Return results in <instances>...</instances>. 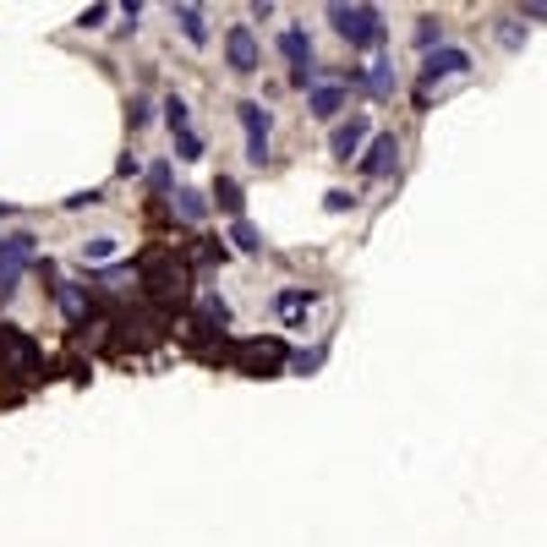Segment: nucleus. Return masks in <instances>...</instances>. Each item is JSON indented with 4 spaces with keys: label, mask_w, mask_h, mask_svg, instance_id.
<instances>
[{
    "label": "nucleus",
    "mask_w": 547,
    "mask_h": 547,
    "mask_svg": "<svg viewBox=\"0 0 547 547\" xmlns=\"http://www.w3.org/2000/svg\"><path fill=\"white\" fill-rule=\"evenodd\" d=\"M280 55L296 66V72H307V66H312V39H307L301 28H285V33H280Z\"/></svg>",
    "instance_id": "10"
},
{
    "label": "nucleus",
    "mask_w": 547,
    "mask_h": 547,
    "mask_svg": "<svg viewBox=\"0 0 547 547\" xmlns=\"http://www.w3.org/2000/svg\"><path fill=\"white\" fill-rule=\"evenodd\" d=\"M175 154H181V159H202V137H197V131H181V137H175Z\"/></svg>",
    "instance_id": "20"
},
{
    "label": "nucleus",
    "mask_w": 547,
    "mask_h": 547,
    "mask_svg": "<svg viewBox=\"0 0 547 547\" xmlns=\"http://www.w3.org/2000/svg\"><path fill=\"white\" fill-rule=\"evenodd\" d=\"M307 110H312L318 121H328V115H339V110H345V88H339V83H328V88H318Z\"/></svg>",
    "instance_id": "12"
},
{
    "label": "nucleus",
    "mask_w": 547,
    "mask_h": 547,
    "mask_svg": "<svg viewBox=\"0 0 547 547\" xmlns=\"http://www.w3.org/2000/svg\"><path fill=\"white\" fill-rule=\"evenodd\" d=\"M28 263H33V236L28 230H17V236L0 241V296H17Z\"/></svg>",
    "instance_id": "4"
},
{
    "label": "nucleus",
    "mask_w": 547,
    "mask_h": 547,
    "mask_svg": "<svg viewBox=\"0 0 547 547\" xmlns=\"http://www.w3.org/2000/svg\"><path fill=\"white\" fill-rule=\"evenodd\" d=\"M230 356H236V367L247 378H274V372L285 367V345H280V339H241Z\"/></svg>",
    "instance_id": "3"
},
{
    "label": "nucleus",
    "mask_w": 547,
    "mask_h": 547,
    "mask_svg": "<svg viewBox=\"0 0 547 547\" xmlns=\"http://www.w3.org/2000/svg\"><path fill=\"white\" fill-rule=\"evenodd\" d=\"M236 115H241V126H247V159L263 165V159H268V110H263L257 99H241Z\"/></svg>",
    "instance_id": "6"
},
{
    "label": "nucleus",
    "mask_w": 547,
    "mask_h": 547,
    "mask_svg": "<svg viewBox=\"0 0 547 547\" xmlns=\"http://www.w3.org/2000/svg\"><path fill=\"white\" fill-rule=\"evenodd\" d=\"M214 197H220V209H225V214H236V220H241V202H247V192H241L236 181H225V175H220V181H214Z\"/></svg>",
    "instance_id": "15"
},
{
    "label": "nucleus",
    "mask_w": 547,
    "mask_h": 547,
    "mask_svg": "<svg viewBox=\"0 0 547 547\" xmlns=\"http://www.w3.org/2000/svg\"><path fill=\"white\" fill-rule=\"evenodd\" d=\"M394 154H399V143H394V137H378V143H372V154L362 159V170H367V175H389V170H394Z\"/></svg>",
    "instance_id": "11"
},
{
    "label": "nucleus",
    "mask_w": 547,
    "mask_h": 547,
    "mask_svg": "<svg viewBox=\"0 0 547 547\" xmlns=\"http://www.w3.org/2000/svg\"><path fill=\"white\" fill-rule=\"evenodd\" d=\"M55 301H60V312L72 318V323H83V318H88V296H83L77 285H55Z\"/></svg>",
    "instance_id": "13"
},
{
    "label": "nucleus",
    "mask_w": 547,
    "mask_h": 547,
    "mask_svg": "<svg viewBox=\"0 0 547 547\" xmlns=\"http://www.w3.org/2000/svg\"><path fill=\"white\" fill-rule=\"evenodd\" d=\"M498 39H504V44H509V49H520V39H525V33H520V28H515V22H498Z\"/></svg>",
    "instance_id": "22"
},
{
    "label": "nucleus",
    "mask_w": 547,
    "mask_h": 547,
    "mask_svg": "<svg viewBox=\"0 0 547 547\" xmlns=\"http://www.w3.org/2000/svg\"><path fill=\"white\" fill-rule=\"evenodd\" d=\"M143 280H148V291L159 301H186V263H170L165 252H154L143 263Z\"/></svg>",
    "instance_id": "5"
},
{
    "label": "nucleus",
    "mask_w": 547,
    "mask_h": 547,
    "mask_svg": "<svg viewBox=\"0 0 547 547\" xmlns=\"http://www.w3.org/2000/svg\"><path fill=\"white\" fill-rule=\"evenodd\" d=\"M225 60H230V72H241V77H252L257 66H263V49H257L252 28H230L225 33Z\"/></svg>",
    "instance_id": "7"
},
{
    "label": "nucleus",
    "mask_w": 547,
    "mask_h": 547,
    "mask_svg": "<svg viewBox=\"0 0 547 547\" xmlns=\"http://www.w3.org/2000/svg\"><path fill=\"white\" fill-rule=\"evenodd\" d=\"M230 241H236L241 252H257V247H263V241H257V230H252L247 220H236V225H230Z\"/></svg>",
    "instance_id": "19"
},
{
    "label": "nucleus",
    "mask_w": 547,
    "mask_h": 547,
    "mask_svg": "<svg viewBox=\"0 0 547 547\" xmlns=\"http://www.w3.org/2000/svg\"><path fill=\"white\" fill-rule=\"evenodd\" d=\"M39 367H44V356H39L33 339H28L17 323H0V372L17 378V383H33Z\"/></svg>",
    "instance_id": "1"
},
{
    "label": "nucleus",
    "mask_w": 547,
    "mask_h": 547,
    "mask_svg": "<svg viewBox=\"0 0 547 547\" xmlns=\"http://www.w3.org/2000/svg\"><path fill=\"white\" fill-rule=\"evenodd\" d=\"M318 362H323V351H301V356H296V367H301V372H312Z\"/></svg>",
    "instance_id": "23"
},
{
    "label": "nucleus",
    "mask_w": 547,
    "mask_h": 547,
    "mask_svg": "<svg viewBox=\"0 0 547 547\" xmlns=\"http://www.w3.org/2000/svg\"><path fill=\"white\" fill-rule=\"evenodd\" d=\"M165 121H170V131H175V137H181V131H192V115H186V104H181V99H170V104H165Z\"/></svg>",
    "instance_id": "18"
},
{
    "label": "nucleus",
    "mask_w": 547,
    "mask_h": 547,
    "mask_svg": "<svg viewBox=\"0 0 547 547\" xmlns=\"http://www.w3.org/2000/svg\"><path fill=\"white\" fill-rule=\"evenodd\" d=\"M274 307H280V318H301V312L312 307V296H307V291H285V296L274 301Z\"/></svg>",
    "instance_id": "17"
},
{
    "label": "nucleus",
    "mask_w": 547,
    "mask_h": 547,
    "mask_svg": "<svg viewBox=\"0 0 547 547\" xmlns=\"http://www.w3.org/2000/svg\"><path fill=\"white\" fill-rule=\"evenodd\" d=\"M175 22H181V33H186L192 44L209 39V28H202V12H197V6H175Z\"/></svg>",
    "instance_id": "16"
},
{
    "label": "nucleus",
    "mask_w": 547,
    "mask_h": 547,
    "mask_svg": "<svg viewBox=\"0 0 547 547\" xmlns=\"http://www.w3.org/2000/svg\"><path fill=\"white\" fill-rule=\"evenodd\" d=\"M328 22L345 33L356 49H372V44H383V17L372 12V6H328Z\"/></svg>",
    "instance_id": "2"
},
{
    "label": "nucleus",
    "mask_w": 547,
    "mask_h": 547,
    "mask_svg": "<svg viewBox=\"0 0 547 547\" xmlns=\"http://www.w3.org/2000/svg\"><path fill=\"white\" fill-rule=\"evenodd\" d=\"M110 252H115V236H94V241H83V257H94V263L110 257Z\"/></svg>",
    "instance_id": "21"
},
{
    "label": "nucleus",
    "mask_w": 547,
    "mask_h": 547,
    "mask_svg": "<svg viewBox=\"0 0 547 547\" xmlns=\"http://www.w3.org/2000/svg\"><path fill=\"white\" fill-rule=\"evenodd\" d=\"M175 214L197 225L202 214H209V202H202V192H192V186H181V192H175Z\"/></svg>",
    "instance_id": "14"
},
{
    "label": "nucleus",
    "mask_w": 547,
    "mask_h": 547,
    "mask_svg": "<svg viewBox=\"0 0 547 547\" xmlns=\"http://www.w3.org/2000/svg\"><path fill=\"white\" fill-rule=\"evenodd\" d=\"M362 143H367V115H351L345 126H334V137H328L334 159H351V154H356Z\"/></svg>",
    "instance_id": "9"
},
{
    "label": "nucleus",
    "mask_w": 547,
    "mask_h": 547,
    "mask_svg": "<svg viewBox=\"0 0 547 547\" xmlns=\"http://www.w3.org/2000/svg\"><path fill=\"white\" fill-rule=\"evenodd\" d=\"M422 72H427V83H438V77H465V72H471V55H465V49H433Z\"/></svg>",
    "instance_id": "8"
}]
</instances>
